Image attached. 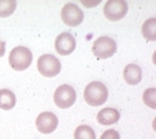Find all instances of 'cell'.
<instances>
[{"instance_id": "6da1fadb", "label": "cell", "mask_w": 156, "mask_h": 139, "mask_svg": "<svg viewBox=\"0 0 156 139\" xmlns=\"http://www.w3.org/2000/svg\"><path fill=\"white\" fill-rule=\"evenodd\" d=\"M108 97L106 86L101 82H91L85 88L83 98L87 104L91 107H99L105 103Z\"/></svg>"}, {"instance_id": "9a60e30c", "label": "cell", "mask_w": 156, "mask_h": 139, "mask_svg": "<svg viewBox=\"0 0 156 139\" xmlns=\"http://www.w3.org/2000/svg\"><path fill=\"white\" fill-rule=\"evenodd\" d=\"M16 9L15 0H0V17H8Z\"/></svg>"}, {"instance_id": "4fadbf2b", "label": "cell", "mask_w": 156, "mask_h": 139, "mask_svg": "<svg viewBox=\"0 0 156 139\" xmlns=\"http://www.w3.org/2000/svg\"><path fill=\"white\" fill-rule=\"evenodd\" d=\"M142 35L144 38L150 40V42H155L156 40V19L151 17L146 20L142 25Z\"/></svg>"}, {"instance_id": "9c48e42d", "label": "cell", "mask_w": 156, "mask_h": 139, "mask_svg": "<svg viewBox=\"0 0 156 139\" xmlns=\"http://www.w3.org/2000/svg\"><path fill=\"white\" fill-rule=\"evenodd\" d=\"M55 50L61 56H69L76 48V40L69 33H62L55 39Z\"/></svg>"}, {"instance_id": "7a4b0ae2", "label": "cell", "mask_w": 156, "mask_h": 139, "mask_svg": "<svg viewBox=\"0 0 156 139\" xmlns=\"http://www.w3.org/2000/svg\"><path fill=\"white\" fill-rule=\"evenodd\" d=\"M33 54L28 48L17 46L13 48L9 56V64L15 71H24L32 64Z\"/></svg>"}, {"instance_id": "30bf717a", "label": "cell", "mask_w": 156, "mask_h": 139, "mask_svg": "<svg viewBox=\"0 0 156 139\" xmlns=\"http://www.w3.org/2000/svg\"><path fill=\"white\" fill-rule=\"evenodd\" d=\"M122 75H124V78L125 81L127 82V84H129L131 86L138 85L142 79V70L136 64H128L124 68Z\"/></svg>"}, {"instance_id": "8992f818", "label": "cell", "mask_w": 156, "mask_h": 139, "mask_svg": "<svg viewBox=\"0 0 156 139\" xmlns=\"http://www.w3.org/2000/svg\"><path fill=\"white\" fill-rule=\"evenodd\" d=\"M76 98H77V95H76L75 89L72 86L61 85L60 87L56 88L53 96V100L58 108L67 109L75 103Z\"/></svg>"}, {"instance_id": "8fae6325", "label": "cell", "mask_w": 156, "mask_h": 139, "mask_svg": "<svg viewBox=\"0 0 156 139\" xmlns=\"http://www.w3.org/2000/svg\"><path fill=\"white\" fill-rule=\"evenodd\" d=\"M120 113L113 108H105L98 113L97 120L102 125H112L119 121Z\"/></svg>"}, {"instance_id": "ac0fdd59", "label": "cell", "mask_w": 156, "mask_h": 139, "mask_svg": "<svg viewBox=\"0 0 156 139\" xmlns=\"http://www.w3.org/2000/svg\"><path fill=\"white\" fill-rule=\"evenodd\" d=\"M5 53V42L0 39V58L3 57Z\"/></svg>"}, {"instance_id": "ba28073f", "label": "cell", "mask_w": 156, "mask_h": 139, "mask_svg": "<svg viewBox=\"0 0 156 139\" xmlns=\"http://www.w3.org/2000/svg\"><path fill=\"white\" fill-rule=\"evenodd\" d=\"M58 120L52 112H42L36 119L37 130L42 134H51L56 130Z\"/></svg>"}, {"instance_id": "277c9868", "label": "cell", "mask_w": 156, "mask_h": 139, "mask_svg": "<svg viewBox=\"0 0 156 139\" xmlns=\"http://www.w3.org/2000/svg\"><path fill=\"white\" fill-rule=\"evenodd\" d=\"M37 68L44 77H54L61 72V62L52 54H44L38 59Z\"/></svg>"}, {"instance_id": "52a82bcc", "label": "cell", "mask_w": 156, "mask_h": 139, "mask_svg": "<svg viewBox=\"0 0 156 139\" xmlns=\"http://www.w3.org/2000/svg\"><path fill=\"white\" fill-rule=\"evenodd\" d=\"M62 21L71 27H76L83 21V12L75 3H66L61 11Z\"/></svg>"}, {"instance_id": "5bb4252c", "label": "cell", "mask_w": 156, "mask_h": 139, "mask_svg": "<svg viewBox=\"0 0 156 139\" xmlns=\"http://www.w3.org/2000/svg\"><path fill=\"white\" fill-rule=\"evenodd\" d=\"M75 139H95V132L88 125H80L74 133Z\"/></svg>"}, {"instance_id": "2e32d148", "label": "cell", "mask_w": 156, "mask_h": 139, "mask_svg": "<svg viewBox=\"0 0 156 139\" xmlns=\"http://www.w3.org/2000/svg\"><path fill=\"white\" fill-rule=\"evenodd\" d=\"M155 99H156V89L155 88H150V89H146L143 93V101L147 107L152 108V109H155Z\"/></svg>"}, {"instance_id": "3957f363", "label": "cell", "mask_w": 156, "mask_h": 139, "mask_svg": "<svg viewBox=\"0 0 156 139\" xmlns=\"http://www.w3.org/2000/svg\"><path fill=\"white\" fill-rule=\"evenodd\" d=\"M117 50L116 42L108 36H101L92 45V52L98 59H107L115 54Z\"/></svg>"}, {"instance_id": "5b68a950", "label": "cell", "mask_w": 156, "mask_h": 139, "mask_svg": "<svg viewBox=\"0 0 156 139\" xmlns=\"http://www.w3.org/2000/svg\"><path fill=\"white\" fill-rule=\"evenodd\" d=\"M127 12H128V3L125 0H108L103 9L104 16L112 22H117L124 19Z\"/></svg>"}, {"instance_id": "7c38bea8", "label": "cell", "mask_w": 156, "mask_h": 139, "mask_svg": "<svg viewBox=\"0 0 156 139\" xmlns=\"http://www.w3.org/2000/svg\"><path fill=\"white\" fill-rule=\"evenodd\" d=\"M16 97L10 89H0V109L2 110H11L15 107Z\"/></svg>"}, {"instance_id": "e0dca14e", "label": "cell", "mask_w": 156, "mask_h": 139, "mask_svg": "<svg viewBox=\"0 0 156 139\" xmlns=\"http://www.w3.org/2000/svg\"><path fill=\"white\" fill-rule=\"evenodd\" d=\"M100 139H120V135L117 130H107L103 133Z\"/></svg>"}]
</instances>
